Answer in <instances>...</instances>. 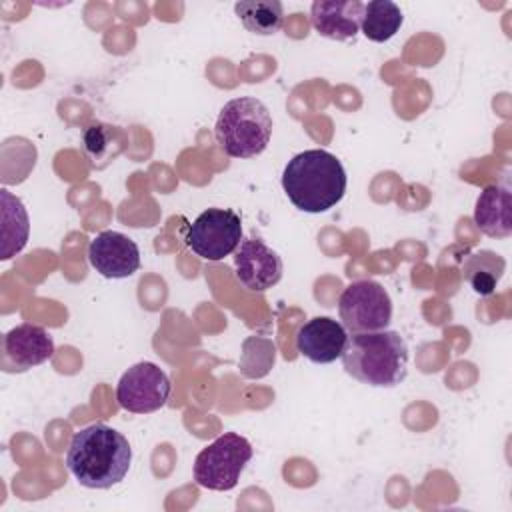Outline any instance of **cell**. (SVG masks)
Wrapping results in <instances>:
<instances>
[{"label":"cell","instance_id":"cell-9","mask_svg":"<svg viewBox=\"0 0 512 512\" xmlns=\"http://www.w3.org/2000/svg\"><path fill=\"white\" fill-rule=\"evenodd\" d=\"M54 354L50 332L38 324H18L2 338V366L6 372H26Z\"/></svg>","mask_w":512,"mask_h":512},{"label":"cell","instance_id":"cell-3","mask_svg":"<svg viewBox=\"0 0 512 512\" xmlns=\"http://www.w3.org/2000/svg\"><path fill=\"white\" fill-rule=\"evenodd\" d=\"M340 358L354 380L374 388H394L408 374V346L394 330L348 336Z\"/></svg>","mask_w":512,"mask_h":512},{"label":"cell","instance_id":"cell-18","mask_svg":"<svg viewBox=\"0 0 512 512\" xmlns=\"http://www.w3.org/2000/svg\"><path fill=\"white\" fill-rule=\"evenodd\" d=\"M404 16L398 4L390 0H372L364 4L360 30L372 42L390 40L402 26Z\"/></svg>","mask_w":512,"mask_h":512},{"label":"cell","instance_id":"cell-11","mask_svg":"<svg viewBox=\"0 0 512 512\" xmlns=\"http://www.w3.org/2000/svg\"><path fill=\"white\" fill-rule=\"evenodd\" d=\"M88 262L104 278H128L140 268V250L132 238L104 230L90 240Z\"/></svg>","mask_w":512,"mask_h":512},{"label":"cell","instance_id":"cell-8","mask_svg":"<svg viewBox=\"0 0 512 512\" xmlns=\"http://www.w3.org/2000/svg\"><path fill=\"white\" fill-rule=\"evenodd\" d=\"M172 392L168 374L154 362H138L130 366L116 386V400L120 408L134 414H148L160 410Z\"/></svg>","mask_w":512,"mask_h":512},{"label":"cell","instance_id":"cell-10","mask_svg":"<svg viewBox=\"0 0 512 512\" xmlns=\"http://www.w3.org/2000/svg\"><path fill=\"white\" fill-rule=\"evenodd\" d=\"M234 268L238 282L254 292H264L276 286L282 278V258L268 248L260 238H246L234 254Z\"/></svg>","mask_w":512,"mask_h":512},{"label":"cell","instance_id":"cell-5","mask_svg":"<svg viewBox=\"0 0 512 512\" xmlns=\"http://www.w3.org/2000/svg\"><path fill=\"white\" fill-rule=\"evenodd\" d=\"M252 452V444L244 436L224 432L198 452L194 460L196 484L216 492L232 490L250 462Z\"/></svg>","mask_w":512,"mask_h":512},{"label":"cell","instance_id":"cell-7","mask_svg":"<svg viewBox=\"0 0 512 512\" xmlns=\"http://www.w3.org/2000/svg\"><path fill=\"white\" fill-rule=\"evenodd\" d=\"M184 242L204 260H222L240 246L242 220L234 210L208 208L188 226Z\"/></svg>","mask_w":512,"mask_h":512},{"label":"cell","instance_id":"cell-15","mask_svg":"<svg viewBox=\"0 0 512 512\" xmlns=\"http://www.w3.org/2000/svg\"><path fill=\"white\" fill-rule=\"evenodd\" d=\"M504 270L506 260L492 250H476L462 260V276L480 296H490L496 292Z\"/></svg>","mask_w":512,"mask_h":512},{"label":"cell","instance_id":"cell-14","mask_svg":"<svg viewBox=\"0 0 512 512\" xmlns=\"http://www.w3.org/2000/svg\"><path fill=\"white\" fill-rule=\"evenodd\" d=\"M474 224L492 238H508L512 234V196L508 186H486L474 206Z\"/></svg>","mask_w":512,"mask_h":512},{"label":"cell","instance_id":"cell-19","mask_svg":"<svg viewBox=\"0 0 512 512\" xmlns=\"http://www.w3.org/2000/svg\"><path fill=\"white\" fill-rule=\"evenodd\" d=\"M234 12L244 28L258 36L276 34L284 22V8L278 0H242L234 4Z\"/></svg>","mask_w":512,"mask_h":512},{"label":"cell","instance_id":"cell-4","mask_svg":"<svg viewBox=\"0 0 512 512\" xmlns=\"http://www.w3.org/2000/svg\"><path fill=\"white\" fill-rule=\"evenodd\" d=\"M214 136L224 154L232 158H254L270 144V110L254 96L234 98L222 106L216 118Z\"/></svg>","mask_w":512,"mask_h":512},{"label":"cell","instance_id":"cell-12","mask_svg":"<svg viewBox=\"0 0 512 512\" xmlns=\"http://www.w3.org/2000/svg\"><path fill=\"white\" fill-rule=\"evenodd\" d=\"M348 330L342 322L316 316L304 322L296 332V350L314 364H330L338 360L346 348Z\"/></svg>","mask_w":512,"mask_h":512},{"label":"cell","instance_id":"cell-2","mask_svg":"<svg viewBox=\"0 0 512 512\" xmlns=\"http://www.w3.org/2000/svg\"><path fill=\"white\" fill-rule=\"evenodd\" d=\"M346 170L328 150L312 148L288 160L282 172V188L288 200L302 212L320 214L336 206L346 192Z\"/></svg>","mask_w":512,"mask_h":512},{"label":"cell","instance_id":"cell-17","mask_svg":"<svg viewBox=\"0 0 512 512\" xmlns=\"http://www.w3.org/2000/svg\"><path fill=\"white\" fill-rule=\"evenodd\" d=\"M0 200H2V260H8L26 246L30 220L20 198L10 194L8 190H0Z\"/></svg>","mask_w":512,"mask_h":512},{"label":"cell","instance_id":"cell-1","mask_svg":"<svg viewBox=\"0 0 512 512\" xmlns=\"http://www.w3.org/2000/svg\"><path fill=\"white\" fill-rule=\"evenodd\" d=\"M132 448L126 436L96 422L78 430L66 452V468L86 488L106 490L122 482L130 470Z\"/></svg>","mask_w":512,"mask_h":512},{"label":"cell","instance_id":"cell-16","mask_svg":"<svg viewBox=\"0 0 512 512\" xmlns=\"http://www.w3.org/2000/svg\"><path fill=\"white\" fill-rule=\"evenodd\" d=\"M128 144V136L118 126L94 122L84 130L82 148L86 158L94 168H104L112 162L120 152H124Z\"/></svg>","mask_w":512,"mask_h":512},{"label":"cell","instance_id":"cell-13","mask_svg":"<svg viewBox=\"0 0 512 512\" xmlns=\"http://www.w3.org/2000/svg\"><path fill=\"white\" fill-rule=\"evenodd\" d=\"M364 4L358 0H316L310 6V22L320 36L330 40H350L360 30Z\"/></svg>","mask_w":512,"mask_h":512},{"label":"cell","instance_id":"cell-6","mask_svg":"<svg viewBox=\"0 0 512 512\" xmlns=\"http://www.w3.org/2000/svg\"><path fill=\"white\" fill-rule=\"evenodd\" d=\"M338 314L342 326L352 334L386 330L392 320V300L376 280H356L342 290Z\"/></svg>","mask_w":512,"mask_h":512}]
</instances>
